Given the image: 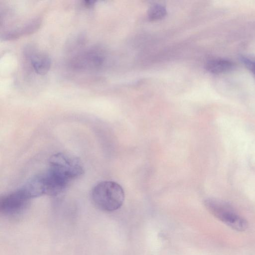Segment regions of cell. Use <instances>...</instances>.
<instances>
[{"mask_svg": "<svg viewBox=\"0 0 255 255\" xmlns=\"http://www.w3.org/2000/svg\"><path fill=\"white\" fill-rule=\"evenodd\" d=\"M94 204L100 209L112 212L119 209L125 199L122 186L112 181H104L98 183L91 192Z\"/></svg>", "mask_w": 255, "mask_h": 255, "instance_id": "6da1fadb", "label": "cell"}, {"mask_svg": "<svg viewBox=\"0 0 255 255\" xmlns=\"http://www.w3.org/2000/svg\"><path fill=\"white\" fill-rule=\"evenodd\" d=\"M205 67L207 71L212 73L219 74L231 70L234 67V65L227 60L215 59L209 61Z\"/></svg>", "mask_w": 255, "mask_h": 255, "instance_id": "ba28073f", "label": "cell"}, {"mask_svg": "<svg viewBox=\"0 0 255 255\" xmlns=\"http://www.w3.org/2000/svg\"><path fill=\"white\" fill-rule=\"evenodd\" d=\"M41 23L40 18H34L19 28L6 32L2 36V38L4 40H9L16 39L22 35L30 34L37 31Z\"/></svg>", "mask_w": 255, "mask_h": 255, "instance_id": "52a82bcc", "label": "cell"}, {"mask_svg": "<svg viewBox=\"0 0 255 255\" xmlns=\"http://www.w3.org/2000/svg\"><path fill=\"white\" fill-rule=\"evenodd\" d=\"M105 60L103 51L92 47L79 52L70 60L72 68L77 70H94L100 68Z\"/></svg>", "mask_w": 255, "mask_h": 255, "instance_id": "5b68a950", "label": "cell"}, {"mask_svg": "<svg viewBox=\"0 0 255 255\" xmlns=\"http://www.w3.org/2000/svg\"><path fill=\"white\" fill-rule=\"evenodd\" d=\"M207 210L224 224L237 231H244L248 228V222L228 203L215 198L204 201Z\"/></svg>", "mask_w": 255, "mask_h": 255, "instance_id": "7a4b0ae2", "label": "cell"}, {"mask_svg": "<svg viewBox=\"0 0 255 255\" xmlns=\"http://www.w3.org/2000/svg\"><path fill=\"white\" fill-rule=\"evenodd\" d=\"M95 1H92V0H85L83 1L84 5L87 7H92L94 4H95Z\"/></svg>", "mask_w": 255, "mask_h": 255, "instance_id": "8fae6325", "label": "cell"}, {"mask_svg": "<svg viewBox=\"0 0 255 255\" xmlns=\"http://www.w3.org/2000/svg\"><path fill=\"white\" fill-rule=\"evenodd\" d=\"M48 170L68 182L80 177L84 168L80 160L73 155L57 153L49 160Z\"/></svg>", "mask_w": 255, "mask_h": 255, "instance_id": "3957f363", "label": "cell"}, {"mask_svg": "<svg viewBox=\"0 0 255 255\" xmlns=\"http://www.w3.org/2000/svg\"><path fill=\"white\" fill-rule=\"evenodd\" d=\"M28 52V58L33 70L40 75H44L49 71L51 64L50 57L43 52L30 50Z\"/></svg>", "mask_w": 255, "mask_h": 255, "instance_id": "8992f818", "label": "cell"}, {"mask_svg": "<svg viewBox=\"0 0 255 255\" xmlns=\"http://www.w3.org/2000/svg\"><path fill=\"white\" fill-rule=\"evenodd\" d=\"M242 60L246 66L252 71L255 76V59L243 57Z\"/></svg>", "mask_w": 255, "mask_h": 255, "instance_id": "30bf717a", "label": "cell"}, {"mask_svg": "<svg viewBox=\"0 0 255 255\" xmlns=\"http://www.w3.org/2000/svg\"><path fill=\"white\" fill-rule=\"evenodd\" d=\"M166 14V9L160 4L152 5L148 11L149 18L152 20L161 19L165 16Z\"/></svg>", "mask_w": 255, "mask_h": 255, "instance_id": "9c48e42d", "label": "cell"}, {"mask_svg": "<svg viewBox=\"0 0 255 255\" xmlns=\"http://www.w3.org/2000/svg\"><path fill=\"white\" fill-rule=\"evenodd\" d=\"M31 199L20 188L1 197L0 212L7 217L20 215L27 208Z\"/></svg>", "mask_w": 255, "mask_h": 255, "instance_id": "277c9868", "label": "cell"}]
</instances>
